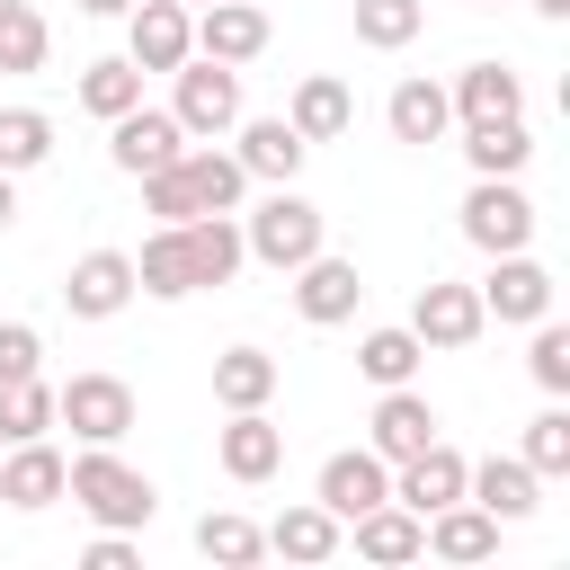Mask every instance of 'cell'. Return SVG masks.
I'll return each instance as SVG.
<instances>
[{
  "label": "cell",
  "instance_id": "obj_6",
  "mask_svg": "<svg viewBox=\"0 0 570 570\" xmlns=\"http://www.w3.org/2000/svg\"><path fill=\"white\" fill-rule=\"evenodd\" d=\"M472 294H481V312H490V321L525 330V321H543V312H552V267H543L534 249H499V258H490V276H481Z\"/></svg>",
  "mask_w": 570,
  "mask_h": 570
},
{
  "label": "cell",
  "instance_id": "obj_34",
  "mask_svg": "<svg viewBox=\"0 0 570 570\" xmlns=\"http://www.w3.org/2000/svg\"><path fill=\"white\" fill-rule=\"evenodd\" d=\"M45 160H53V116H45V107H0V169L27 178V169H45Z\"/></svg>",
  "mask_w": 570,
  "mask_h": 570
},
{
  "label": "cell",
  "instance_id": "obj_26",
  "mask_svg": "<svg viewBox=\"0 0 570 570\" xmlns=\"http://www.w3.org/2000/svg\"><path fill=\"white\" fill-rule=\"evenodd\" d=\"M276 383H285V365H276L267 347H249V338L214 356V410H267Z\"/></svg>",
  "mask_w": 570,
  "mask_h": 570
},
{
  "label": "cell",
  "instance_id": "obj_46",
  "mask_svg": "<svg viewBox=\"0 0 570 570\" xmlns=\"http://www.w3.org/2000/svg\"><path fill=\"white\" fill-rule=\"evenodd\" d=\"M187 9H205V0H187Z\"/></svg>",
  "mask_w": 570,
  "mask_h": 570
},
{
  "label": "cell",
  "instance_id": "obj_31",
  "mask_svg": "<svg viewBox=\"0 0 570 570\" xmlns=\"http://www.w3.org/2000/svg\"><path fill=\"white\" fill-rule=\"evenodd\" d=\"M419 365H428V347H419V330H410V321H392V330H365V338H356V374H365L374 392L419 383Z\"/></svg>",
  "mask_w": 570,
  "mask_h": 570
},
{
  "label": "cell",
  "instance_id": "obj_10",
  "mask_svg": "<svg viewBox=\"0 0 570 570\" xmlns=\"http://www.w3.org/2000/svg\"><path fill=\"white\" fill-rule=\"evenodd\" d=\"M285 285H294V312H303L312 330H338V321H356V303H365V276H356V258H338V249H312Z\"/></svg>",
  "mask_w": 570,
  "mask_h": 570
},
{
  "label": "cell",
  "instance_id": "obj_15",
  "mask_svg": "<svg viewBox=\"0 0 570 570\" xmlns=\"http://www.w3.org/2000/svg\"><path fill=\"white\" fill-rule=\"evenodd\" d=\"M312 499L347 525V517H365L374 499H392V463L374 454V445H338L330 463H321V481H312Z\"/></svg>",
  "mask_w": 570,
  "mask_h": 570
},
{
  "label": "cell",
  "instance_id": "obj_11",
  "mask_svg": "<svg viewBox=\"0 0 570 570\" xmlns=\"http://www.w3.org/2000/svg\"><path fill=\"white\" fill-rule=\"evenodd\" d=\"M410 330H419V347H472L481 330H490V312H481V294L472 285H454V276H428L419 285V303H410Z\"/></svg>",
  "mask_w": 570,
  "mask_h": 570
},
{
  "label": "cell",
  "instance_id": "obj_2",
  "mask_svg": "<svg viewBox=\"0 0 570 570\" xmlns=\"http://www.w3.org/2000/svg\"><path fill=\"white\" fill-rule=\"evenodd\" d=\"M240 249L258 258V267H276V276H294L312 249H330V214L303 196V187H267L249 214H240Z\"/></svg>",
  "mask_w": 570,
  "mask_h": 570
},
{
  "label": "cell",
  "instance_id": "obj_9",
  "mask_svg": "<svg viewBox=\"0 0 570 570\" xmlns=\"http://www.w3.org/2000/svg\"><path fill=\"white\" fill-rule=\"evenodd\" d=\"M134 303V249H80L62 267V312L71 321H116Z\"/></svg>",
  "mask_w": 570,
  "mask_h": 570
},
{
  "label": "cell",
  "instance_id": "obj_4",
  "mask_svg": "<svg viewBox=\"0 0 570 570\" xmlns=\"http://www.w3.org/2000/svg\"><path fill=\"white\" fill-rule=\"evenodd\" d=\"M534 196L517 187V178H472L463 187V240L481 249V258H499V249H534Z\"/></svg>",
  "mask_w": 570,
  "mask_h": 570
},
{
  "label": "cell",
  "instance_id": "obj_5",
  "mask_svg": "<svg viewBox=\"0 0 570 570\" xmlns=\"http://www.w3.org/2000/svg\"><path fill=\"white\" fill-rule=\"evenodd\" d=\"M53 428H71L80 445H125L134 383L125 374H71V383H53Z\"/></svg>",
  "mask_w": 570,
  "mask_h": 570
},
{
  "label": "cell",
  "instance_id": "obj_30",
  "mask_svg": "<svg viewBox=\"0 0 570 570\" xmlns=\"http://www.w3.org/2000/svg\"><path fill=\"white\" fill-rule=\"evenodd\" d=\"M134 294H151V303H187L196 285H187V240H178V223H151V240L134 249Z\"/></svg>",
  "mask_w": 570,
  "mask_h": 570
},
{
  "label": "cell",
  "instance_id": "obj_24",
  "mask_svg": "<svg viewBox=\"0 0 570 570\" xmlns=\"http://www.w3.org/2000/svg\"><path fill=\"white\" fill-rule=\"evenodd\" d=\"M285 125H294L303 142H338V134L356 125L347 80H338V71H303V80H294V98H285Z\"/></svg>",
  "mask_w": 570,
  "mask_h": 570
},
{
  "label": "cell",
  "instance_id": "obj_22",
  "mask_svg": "<svg viewBox=\"0 0 570 570\" xmlns=\"http://www.w3.org/2000/svg\"><path fill=\"white\" fill-rule=\"evenodd\" d=\"M347 543H356V561H383V570L428 561V525H419L401 499H374L365 517H347Z\"/></svg>",
  "mask_w": 570,
  "mask_h": 570
},
{
  "label": "cell",
  "instance_id": "obj_36",
  "mask_svg": "<svg viewBox=\"0 0 570 570\" xmlns=\"http://www.w3.org/2000/svg\"><path fill=\"white\" fill-rule=\"evenodd\" d=\"M18 436H53V383L45 374L0 383V445H18Z\"/></svg>",
  "mask_w": 570,
  "mask_h": 570
},
{
  "label": "cell",
  "instance_id": "obj_37",
  "mask_svg": "<svg viewBox=\"0 0 570 570\" xmlns=\"http://www.w3.org/2000/svg\"><path fill=\"white\" fill-rule=\"evenodd\" d=\"M419 27H428V0H356V45H374V53L419 45Z\"/></svg>",
  "mask_w": 570,
  "mask_h": 570
},
{
  "label": "cell",
  "instance_id": "obj_12",
  "mask_svg": "<svg viewBox=\"0 0 570 570\" xmlns=\"http://www.w3.org/2000/svg\"><path fill=\"white\" fill-rule=\"evenodd\" d=\"M178 151H187V134H178V116H169V107H125V116H107V160H116L125 178L169 169Z\"/></svg>",
  "mask_w": 570,
  "mask_h": 570
},
{
  "label": "cell",
  "instance_id": "obj_18",
  "mask_svg": "<svg viewBox=\"0 0 570 570\" xmlns=\"http://www.w3.org/2000/svg\"><path fill=\"white\" fill-rule=\"evenodd\" d=\"M62 445L53 436H18V445H0V499L18 508V517H36V508H53L62 499Z\"/></svg>",
  "mask_w": 570,
  "mask_h": 570
},
{
  "label": "cell",
  "instance_id": "obj_13",
  "mask_svg": "<svg viewBox=\"0 0 570 570\" xmlns=\"http://www.w3.org/2000/svg\"><path fill=\"white\" fill-rule=\"evenodd\" d=\"M232 134H240V142H232V160L249 169V187H294V178H303V160H312V142H303L285 116H240Z\"/></svg>",
  "mask_w": 570,
  "mask_h": 570
},
{
  "label": "cell",
  "instance_id": "obj_40",
  "mask_svg": "<svg viewBox=\"0 0 570 570\" xmlns=\"http://www.w3.org/2000/svg\"><path fill=\"white\" fill-rule=\"evenodd\" d=\"M36 365H45L36 321H0V383H18V374H36Z\"/></svg>",
  "mask_w": 570,
  "mask_h": 570
},
{
  "label": "cell",
  "instance_id": "obj_8",
  "mask_svg": "<svg viewBox=\"0 0 570 570\" xmlns=\"http://www.w3.org/2000/svg\"><path fill=\"white\" fill-rule=\"evenodd\" d=\"M196 53V9L187 0H134L125 9V62L134 71H178Z\"/></svg>",
  "mask_w": 570,
  "mask_h": 570
},
{
  "label": "cell",
  "instance_id": "obj_17",
  "mask_svg": "<svg viewBox=\"0 0 570 570\" xmlns=\"http://www.w3.org/2000/svg\"><path fill=\"white\" fill-rule=\"evenodd\" d=\"M267 36H276V27H267L258 0H205V9H196V53H205V62H232V71H240V62L267 53Z\"/></svg>",
  "mask_w": 570,
  "mask_h": 570
},
{
  "label": "cell",
  "instance_id": "obj_47",
  "mask_svg": "<svg viewBox=\"0 0 570 570\" xmlns=\"http://www.w3.org/2000/svg\"><path fill=\"white\" fill-rule=\"evenodd\" d=\"M0 9H9V0H0Z\"/></svg>",
  "mask_w": 570,
  "mask_h": 570
},
{
  "label": "cell",
  "instance_id": "obj_33",
  "mask_svg": "<svg viewBox=\"0 0 570 570\" xmlns=\"http://www.w3.org/2000/svg\"><path fill=\"white\" fill-rule=\"evenodd\" d=\"M196 552L223 570H249V561H267V525H249L240 508H214V517H196Z\"/></svg>",
  "mask_w": 570,
  "mask_h": 570
},
{
  "label": "cell",
  "instance_id": "obj_44",
  "mask_svg": "<svg viewBox=\"0 0 570 570\" xmlns=\"http://www.w3.org/2000/svg\"><path fill=\"white\" fill-rule=\"evenodd\" d=\"M525 9H534V18H570V0H525Z\"/></svg>",
  "mask_w": 570,
  "mask_h": 570
},
{
  "label": "cell",
  "instance_id": "obj_14",
  "mask_svg": "<svg viewBox=\"0 0 570 570\" xmlns=\"http://www.w3.org/2000/svg\"><path fill=\"white\" fill-rule=\"evenodd\" d=\"M365 445H374L383 463H410L419 445H436V401H428L419 383H392V392H374V419H365Z\"/></svg>",
  "mask_w": 570,
  "mask_h": 570
},
{
  "label": "cell",
  "instance_id": "obj_43",
  "mask_svg": "<svg viewBox=\"0 0 570 570\" xmlns=\"http://www.w3.org/2000/svg\"><path fill=\"white\" fill-rule=\"evenodd\" d=\"M134 0H80V18H125Z\"/></svg>",
  "mask_w": 570,
  "mask_h": 570
},
{
  "label": "cell",
  "instance_id": "obj_7",
  "mask_svg": "<svg viewBox=\"0 0 570 570\" xmlns=\"http://www.w3.org/2000/svg\"><path fill=\"white\" fill-rule=\"evenodd\" d=\"M214 463H223V481L258 490V481L285 472V428H276L267 410H223V428H214Z\"/></svg>",
  "mask_w": 570,
  "mask_h": 570
},
{
  "label": "cell",
  "instance_id": "obj_35",
  "mask_svg": "<svg viewBox=\"0 0 570 570\" xmlns=\"http://www.w3.org/2000/svg\"><path fill=\"white\" fill-rule=\"evenodd\" d=\"M45 53H53L45 9H36V0H9V9H0V71H45Z\"/></svg>",
  "mask_w": 570,
  "mask_h": 570
},
{
  "label": "cell",
  "instance_id": "obj_45",
  "mask_svg": "<svg viewBox=\"0 0 570 570\" xmlns=\"http://www.w3.org/2000/svg\"><path fill=\"white\" fill-rule=\"evenodd\" d=\"M472 9H499V0H472Z\"/></svg>",
  "mask_w": 570,
  "mask_h": 570
},
{
  "label": "cell",
  "instance_id": "obj_21",
  "mask_svg": "<svg viewBox=\"0 0 570 570\" xmlns=\"http://www.w3.org/2000/svg\"><path fill=\"white\" fill-rule=\"evenodd\" d=\"M267 552L312 570V561H338V552H347V525H338L321 499H294V508H276V517H267Z\"/></svg>",
  "mask_w": 570,
  "mask_h": 570
},
{
  "label": "cell",
  "instance_id": "obj_27",
  "mask_svg": "<svg viewBox=\"0 0 570 570\" xmlns=\"http://www.w3.org/2000/svg\"><path fill=\"white\" fill-rule=\"evenodd\" d=\"M445 98H454V125H472V116H525V80L508 62H463L445 80Z\"/></svg>",
  "mask_w": 570,
  "mask_h": 570
},
{
  "label": "cell",
  "instance_id": "obj_3",
  "mask_svg": "<svg viewBox=\"0 0 570 570\" xmlns=\"http://www.w3.org/2000/svg\"><path fill=\"white\" fill-rule=\"evenodd\" d=\"M169 80H178V89H169V116H178V134H187V142H223V134L249 116V107H240V71H232V62L187 53Z\"/></svg>",
  "mask_w": 570,
  "mask_h": 570
},
{
  "label": "cell",
  "instance_id": "obj_38",
  "mask_svg": "<svg viewBox=\"0 0 570 570\" xmlns=\"http://www.w3.org/2000/svg\"><path fill=\"white\" fill-rule=\"evenodd\" d=\"M525 330H534V338H525V374H534V392H543V401H561V392H570V330H561L552 312H543V321H525Z\"/></svg>",
  "mask_w": 570,
  "mask_h": 570
},
{
  "label": "cell",
  "instance_id": "obj_32",
  "mask_svg": "<svg viewBox=\"0 0 570 570\" xmlns=\"http://www.w3.org/2000/svg\"><path fill=\"white\" fill-rule=\"evenodd\" d=\"M71 98L107 125V116H125V107H142V71L125 62V53H98V62H80V80H71Z\"/></svg>",
  "mask_w": 570,
  "mask_h": 570
},
{
  "label": "cell",
  "instance_id": "obj_19",
  "mask_svg": "<svg viewBox=\"0 0 570 570\" xmlns=\"http://www.w3.org/2000/svg\"><path fill=\"white\" fill-rule=\"evenodd\" d=\"M383 125H392V142H445L454 134V98H445V80H428V71H410V80H392V98H383Z\"/></svg>",
  "mask_w": 570,
  "mask_h": 570
},
{
  "label": "cell",
  "instance_id": "obj_20",
  "mask_svg": "<svg viewBox=\"0 0 570 570\" xmlns=\"http://www.w3.org/2000/svg\"><path fill=\"white\" fill-rule=\"evenodd\" d=\"M178 240H187V285H196V294H205V285H232V276L249 267V249H240V214H187Z\"/></svg>",
  "mask_w": 570,
  "mask_h": 570
},
{
  "label": "cell",
  "instance_id": "obj_25",
  "mask_svg": "<svg viewBox=\"0 0 570 570\" xmlns=\"http://www.w3.org/2000/svg\"><path fill=\"white\" fill-rule=\"evenodd\" d=\"M463 160H472V178H525V160H534L525 116H472L463 125Z\"/></svg>",
  "mask_w": 570,
  "mask_h": 570
},
{
  "label": "cell",
  "instance_id": "obj_41",
  "mask_svg": "<svg viewBox=\"0 0 570 570\" xmlns=\"http://www.w3.org/2000/svg\"><path fill=\"white\" fill-rule=\"evenodd\" d=\"M80 561H89V570H134V561H142V552H134V534H116V525H98V534H89V552H80Z\"/></svg>",
  "mask_w": 570,
  "mask_h": 570
},
{
  "label": "cell",
  "instance_id": "obj_28",
  "mask_svg": "<svg viewBox=\"0 0 570 570\" xmlns=\"http://www.w3.org/2000/svg\"><path fill=\"white\" fill-rule=\"evenodd\" d=\"M419 525H428V552H436V561H490V552H499V517L472 508V499H445V508L419 517Z\"/></svg>",
  "mask_w": 570,
  "mask_h": 570
},
{
  "label": "cell",
  "instance_id": "obj_16",
  "mask_svg": "<svg viewBox=\"0 0 570 570\" xmlns=\"http://www.w3.org/2000/svg\"><path fill=\"white\" fill-rule=\"evenodd\" d=\"M463 499L490 508L499 525H525V517L543 508V481H534L525 454H481V463H463Z\"/></svg>",
  "mask_w": 570,
  "mask_h": 570
},
{
  "label": "cell",
  "instance_id": "obj_29",
  "mask_svg": "<svg viewBox=\"0 0 570 570\" xmlns=\"http://www.w3.org/2000/svg\"><path fill=\"white\" fill-rule=\"evenodd\" d=\"M178 169H187V187H196V214H240V196H249V169H240L232 151H214V142H187V151H178Z\"/></svg>",
  "mask_w": 570,
  "mask_h": 570
},
{
  "label": "cell",
  "instance_id": "obj_39",
  "mask_svg": "<svg viewBox=\"0 0 570 570\" xmlns=\"http://www.w3.org/2000/svg\"><path fill=\"white\" fill-rule=\"evenodd\" d=\"M517 454L534 463V481H561V472H570V410L543 401V410L525 419V445H517Z\"/></svg>",
  "mask_w": 570,
  "mask_h": 570
},
{
  "label": "cell",
  "instance_id": "obj_1",
  "mask_svg": "<svg viewBox=\"0 0 570 570\" xmlns=\"http://www.w3.org/2000/svg\"><path fill=\"white\" fill-rule=\"evenodd\" d=\"M62 499H71L89 525H116V534H142V525H151V508H160L151 472H134L116 445H80V454L62 463Z\"/></svg>",
  "mask_w": 570,
  "mask_h": 570
},
{
  "label": "cell",
  "instance_id": "obj_42",
  "mask_svg": "<svg viewBox=\"0 0 570 570\" xmlns=\"http://www.w3.org/2000/svg\"><path fill=\"white\" fill-rule=\"evenodd\" d=\"M9 223H18V178L0 169V232H9Z\"/></svg>",
  "mask_w": 570,
  "mask_h": 570
},
{
  "label": "cell",
  "instance_id": "obj_23",
  "mask_svg": "<svg viewBox=\"0 0 570 570\" xmlns=\"http://www.w3.org/2000/svg\"><path fill=\"white\" fill-rule=\"evenodd\" d=\"M392 499L410 508V517H436L445 499H463V454L436 436V445H419L410 463H392Z\"/></svg>",
  "mask_w": 570,
  "mask_h": 570
}]
</instances>
